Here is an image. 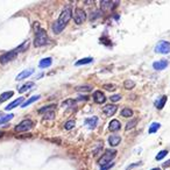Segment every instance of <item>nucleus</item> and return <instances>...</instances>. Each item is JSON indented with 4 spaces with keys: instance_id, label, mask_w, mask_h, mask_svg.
Here are the masks:
<instances>
[{
    "instance_id": "nucleus-1",
    "label": "nucleus",
    "mask_w": 170,
    "mask_h": 170,
    "mask_svg": "<svg viewBox=\"0 0 170 170\" xmlns=\"http://www.w3.org/2000/svg\"><path fill=\"white\" fill-rule=\"evenodd\" d=\"M71 17H72V9H71L70 7L63 9L62 13H61V15H59V19H57V21H56L53 26L54 33H55V34H59L62 30L64 29V27L68 25V22L70 21Z\"/></svg>"
},
{
    "instance_id": "nucleus-2",
    "label": "nucleus",
    "mask_w": 170,
    "mask_h": 170,
    "mask_svg": "<svg viewBox=\"0 0 170 170\" xmlns=\"http://www.w3.org/2000/svg\"><path fill=\"white\" fill-rule=\"evenodd\" d=\"M28 44H29V42L26 41V42H24L22 44H20L18 48H15V49H13V50L8 51V53L1 55V56H0V63H1V64H6L8 62H11L12 59H14L18 56L19 54L22 53L25 49L28 47Z\"/></svg>"
},
{
    "instance_id": "nucleus-3",
    "label": "nucleus",
    "mask_w": 170,
    "mask_h": 170,
    "mask_svg": "<svg viewBox=\"0 0 170 170\" xmlns=\"http://www.w3.org/2000/svg\"><path fill=\"white\" fill-rule=\"evenodd\" d=\"M48 43V35L46 30L42 28H35V40H34V46L35 47H42Z\"/></svg>"
},
{
    "instance_id": "nucleus-4",
    "label": "nucleus",
    "mask_w": 170,
    "mask_h": 170,
    "mask_svg": "<svg viewBox=\"0 0 170 170\" xmlns=\"http://www.w3.org/2000/svg\"><path fill=\"white\" fill-rule=\"evenodd\" d=\"M34 126V123L30 120V119H26V120H22L21 123L15 126V132L18 133H21V132H28L30 129L33 128Z\"/></svg>"
},
{
    "instance_id": "nucleus-5",
    "label": "nucleus",
    "mask_w": 170,
    "mask_h": 170,
    "mask_svg": "<svg viewBox=\"0 0 170 170\" xmlns=\"http://www.w3.org/2000/svg\"><path fill=\"white\" fill-rule=\"evenodd\" d=\"M115 155H117V150H114V149H107L105 154L99 160V164L100 165H105L107 163H111V161L114 158Z\"/></svg>"
},
{
    "instance_id": "nucleus-6",
    "label": "nucleus",
    "mask_w": 170,
    "mask_h": 170,
    "mask_svg": "<svg viewBox=\"0 0 170 170\" xmlns=\"http://www.w3.org/2000/svg\"><path fill=\"white\" fill-rule=\"evenodd\" d=\"M155 51L157 54H169L170 53V42L160 41L155 46Z\"/></svg>"
},
{
    "instance_id": "nucleus-7",
    "label": "nucleus",
    "mask_w": 170,
    "mask_h": 170,
    "mask_svg": "<svg viewBox=\"0 0 170 170\" xmlns=\"http://www.w3.org/2000/svg\"><path fill=\"white\" fill-rule=\"evenodd\" d=\"M85 20H86V13L84 12V9L76 8L75 15H74V21H75L77 25H82Z\"/></svg>"
},
{
    "instance_id": "nucleus-8",
    "label": "nucleus",
    "mask_w": 170,
    "mask_h": 170,
    "mask_svg": "<svg viewBox=\"0 0 170 170\" xmlns=\"http://www.w3.org/2000/svg\"><path fill=\"white\" fill-rule=\"evenodd\" d=\"M118 110V106L117 105H113V104H108V105H106L104 108H103V112H104V114L107 115V117H111Z\"/></svg>"
},
{
    "instance_id": "nucleus-9",
    "label": "nucleus",
    "mask_w": 170,
    "mask_h": 170,
    "mask_svg": "<svg viewBox=\"0 0 170 170\" xmlns=\"http://www.w3.org/2000/svg\"><path fill=\"white\" fill-rule=\"evenodd\" d=\"M168 65H169V63H168L167 59H161V61L154 62V63H153V68H154L155 70H164Z\"/></svg>"
},
{
    "instance_id": "nucleus-10",
    "label": "nucleus",
    "mask_w": 170,
    "mask_h": 170,
    "mask_svg": "<svg viewBox=\"0 0 170 170\" xmlns=\"http://www.w3.org/2000/svg\"><path fill=\"white\" fill-rule=\"evenodd\" d=\"M93 100L94 103H97V104H103V103H105L106 100L105 94L103 93L101 91H96L93 93Z\"/></svg>"
},
{
    "instance_id": "nucleus-11",
    "label": "nucleus",
    "mask_w": 170,
    "mask_h": 170,
    "mask_svg": "<svg viewBox=\"0 0 170 170\" xmlns=\"http://www.w3.org/2000/svg\"><path fill=\"white\" fill-rule=\"evenodd\" d=\"M33 72H34V69H33V68H29V69H27V70H24L22 72H20L15 79H17V81H22L25 78L29 77L30 75H33Z\"/></svg>"
},
{
    "instance_id": "nucleus-12",
    "label": "nucleus",
    "mask_w": 170,
    "mask_h": 170,
    "mask_svg": "<svg viewBox=\"0 0 170 170\" xmlns=\"http://www.w3.org/2000/svg\"><path fill=\"white\" fill-rule=\"evenodd\" d=\"M120 128H121V123L117 119H113L108 125V129L111 132H118V130H120Z\"/></svg>"
},
{
    "instance_id": "nucleus-13",
    "label": "nucleus",
    "mask_w": 170,
    "mask_h": 170,
    "mask_svg": "<svg viewBox=\"0 0 170 170\" xmlns=\"http://www.w3.org/2000/svg\"><path fill=\"white\" fill-rule=\"evenodd\" d=\"M53 63V59L51 57H47V59H43L40 61V63H39V66L41 68V69H46V68H49L50 65Z\"/></svg>"
},
{
    "instance_id": "nucleus-14",
    "label": "nucleus",
    "mask_w": 170,
    "mask_h": 170,
    "mask_svg": "<svg viewBox=\"0 0 170 170\" xmlns=\"http://www.w3.org/2000/svg\"><path fill=\"white\" fill-rule=\"evenodd\" d=\"M55 108H56V105H55V104H50V105L44 106V107L40 108V110H39V113H40V114H47V113L54 112Z\"/></svg>"
},
{
    "instance_id": "nucleus-15",
    "label": "nucleus",
    "mask_w": 170,
    "mask_h": 170,
    "mask_svg": "<svg viewBox=\"0 0 170 170\" xmlns=\"http://www.w3.org/2000/svg\"><path fill=\"white\" fill-rule=\"evenodd\" d=\"M120 142H121V138L118 136V135H111V136L108 138V143H110L112 147L118 146Z\"/></svg>"
},
{
    "instance_id": "nucleus-16",
    "label": "nucleus",
    "mask_w": 170,
    "mask_h": 170,
    "mask_svg": "<svg viewBox=\"0 0 170 170\" xmlns=\"http://www.w3.org/2000/svg\"><path fill=\"white\" fill-rule=\"evenodd\" d=\"M97 123H98V118L97 117L89 118V119L85 120V125H86L90 129L94 128V127H96V125H97Z\"/></svg>"
},
{
    "instance_id": "nucleus-17",
    "label": "nucleus",
    "mask_w": 170,
    "mask_h": 170,
    "mask_svg": "<svg viewBox=\"0 0 170 170\" xmlns=\"http://www.w3.org/2000/svg\"><path fill=\"white\" fill-rule=\"evenodd\" d=\"M24 100H25V99H24V98H22V97H20V98H18V99H17V100H14L13 103H11L9 105H7V106H6V108H5V110H6V111H9V110H12V108H14V107H17V106L22 105L21 103H22Z\"/></svg>"
},
{
    "instance_id": "nucleus-18",
    "label": "nucleus",
    "mask_w": 170,
    "mask_h": 170,
    "mask_svg": "<svg viewBox=\"0 0 170 170\" xmlns=\"http://www.w3.org/2000/svg\"><path fill=\"white\" fill-rule=\"evenodd\" d=\"M115 5V2H112V1H107V0H104L100 2V6H101V9L103 11H107V9H111L112 7Z\"/></svg>"
},
{
    "instance_id": "nucleus-19",
    "label": "nucleus",
    "mask_w": 170,
    "mask_h": 170,
    "mask_svg": "<svg viewBox=\"0 0 170 170\" xmlns=\"http://www.w3.org/2000/svg\"><path fill=\"white\" fill-rule=\"evenodd\" d=\"M165 103H167V97L163 96V97H161V98L155 103V106L157 107L158 110H162L164 107V105H165Z\"/></svg>"
},
{
    "instance_id": "nucleus-20",
    "label": "nucleus",
    "mask_w": 170,
    "mask_h": 170,
    "mask_svg": "<svg viewBox=\"0 0 170 170\" xmlns=\"http://www.w3.org/2000/svg\"><path fill=\"white\" fill-rule=\"evenodd\" d=\"M13 94H14L13 91H8V92H4V93H1V96H0V104H1V103H4V101H6V100H8L11 97H12Z\"/></svg>"
},
{
    "instance_id": "nucleus-21",
    "label": "nucleus",
    "mask_w": 170,
    "mask_h": 170,
    "mask_svg": "<svg viewBox=\"0 0 170 170\" xmlns=\"http://www.w3.org/2000/svg\"><path fill=\"white\" fill-rule=\"evenodd\" d=\"M76 91L77 92H90V91H92V86L91 85H79V86H76Z\"/></svg>"
},
{
    "instance_id": "nucleus-22",
    "label": "nucleus",
    "mask_w": 170,
    "mask_h": 170,
    "mask_svg": "<svg viewBox=\"0 0 170 170\" xmlns=\"http://www.w3.org/2000/svg\"><path fill=\"white\" fill-rule=\"evenodd\" d=\"M160 127H161V125L158 123H153L152 125H150V127H149V134H153V133H156L158 129H160Z\"/></svg>"
},
{
    "instance_id": "nucleus-23",
    "label": "nucleus",
    "mask_w": 170,
    "mask_h": 170,
    "mask_svg": "<svg viewBox=\"0 0 170 170\" xmlns=\"http://www.w3.org/2000/svg\"><path fill=\"white\" fill-rule=\"evenodd\" d=\"M40 98H41L40 96H33L32 98H29V99L27 100L26 103H24V104H22V105H21V106H22V107H27V106H29L30 104H33L34 101H36V100H39V99H40Z\"/></svg>"
},
{
    "instance_id": "nucleus-24",
    "label": "nucleus",
    "mask_w": 170,
    "mask_h": 170,
    "mask_svg": "<svg viewBox=\"0 0 170 170\" xmlns=\"http://www.w3.org/2000/svg\"><path fill=\"white\" fill-rule=\"evenodd\" d=\"M33 86H34V83H32V82L27 83V84H25L24 86H21V88L19 89V92H20V93H24V92L28 91V90H29V89H32Z\"/></svg>"
},
{
    "instance_id": "nucleus-25",
    "label": "nucleus",
    "mask_w": 170,
    "mask_h": 170,
    "mask_svg": "<svg viewBox=\"0 0 170 170\" xmlns=\"http://www.w3.org/2000/svg\"><path fill=\"white\" fill-rule=\"evenodd\" d=\"M93 59H91V57H88V59H79V61H77L76 62V66H81V65H84V64H89V63H91Z\"/></svg>"
},
{
    "instance_id": "nucleus-26",
    "label": "nucleus",
    "mask_w": 170,
    "mask_h": 170,
    "mask_svg": "<svg viewBox=\"0 0 170 170\" xmlns=\"http://www.w3.org/2000/svg\"><path fill=\"white\" fill-rule=\"evenodd\" d=\"M120 114L125 118H129V117H132V115H133V111H132L130 108H123V111L120 112Z\"/></svg>"
},
{
    "instance_id": "nucleus-27",
    "label": "nucleus",
    "mask_w": 170,
    "mask_h": 170,
    "mask_svg": "<svg viewBox=\"0 0 170 170\" xmlns=\"http://www.w3.org/2000/svg\"><path fill=\"white\" fill-rule=\"evenodd\" d=\"M12 119H13V114H5V115H2V117L0 118V125L7 123V121H9Z\"/></svg>"
},
{
    "instance_id": "nucleus-28",
    "label": "nucleus",
    "mask_w": 170,
    "mask_h": 170,
    "mask_svg": "<svg viewBox=\"0 0 170 170\" xmlns=\"http://www.w3.org/2000/svg\"><path fill=\"white\" fill-rule=\"evenodd\" d=\"M123 86H125V89H127V90H132V89H134L135 86V83L133 82V81H125V83H123Z\"/></svg>"
},
{
    "instance_id": "nucleus-29",
    "label": "nucleus",
    "mask_w": 170,
    "mask_h": 170,
    "mask_svg": "<svg viewBox=\"0 0 170 170\" xmlns=\"http://www.w3.org/2000/svg\"><path fill=\"white\" fill-rule=\"evenodd\" d=\"M136 123H138V120H136V119H133V120L128 121L127 125H126V130H129V129L134 128L135 126H136Z\"/></svg>"
},
{
    "instance_id": "nucleus-30",
    "label": "nucleus",
    "mask_w": 170,
    "mask_h": 170,
    "mask_svg": "<svg viewBox=\"0 0 170 170\" xmlns=\"http://www.w3.org/2000/svg\"><path fill=\"white\" fill-rule=\"evenodd\" d=\"M75 125H76L75 120H69V121L64 125V128L66 129V130H70V129H72L75 127Z\"/></svg>"
},
{
    "instance_id": "nucleus-31",
    "label": "nucleus",
    "mask_w": 170,
    "mask_h": 170,
    "mask_svg": "<svg viewBox=\"0 0 170 170\" xmlns=\"http://www.w3.org/2000/svg\"><path fill=\"white\" fill-rule=\"evenodd\" d=\"M167 154H168V150H161V152L158 153L157 155H156V161H161L162 158H164L167 156Z\"/></svg>"
},
{
    "instance_id": "nucleus-32",
    "label": "nucleus",
    "mask_w": 170,
    "mask_h": 170,
    "mask_svg": "<svg viewBox=\"0 0 170 170\" xmlns=\"http://www.w3.org/2000/svg\"><path fill=\"white\" fill-rule=\"evenodd\" d=\"M104 89L107 90V91H114V90L117 89V86H115L114 84H105V85H104Z\"/></svg>"
},
{
    "instance_id": "nucleus-33",
    "label": "nucleus",
    "mask_w": 170,
    "mask_h": 170,
    "mask_svg": "<svg viewBox=\"0 0 170 170\" xmlns=\"http://www.w3.org/2000/svg\"><path fill=\"white\" fill-rule=\"evenodd\" d=\"M121 99V96L120 94H113V96H111V101H113V103H115V101H118V100Z\"/></svg>"
},
{
    "instance_id": "nucleus-34",
    "label": "nucleus",
    "mask_w": 170,
    "mask_h": 170,
    "mask_svg": "<svg viewBox=\"0 0 170 170\" xmlns=\"http://www.w3.org/2000/svg\"><path fill=\"white\" fill-rule=\"evenodd\" d=\"M113 165H114V163H113V162H111V163H107V164H105V165H101L100 170H108L110 168H112Z\"/></svg>"
},
{
    "instance_id": "nucleus-35",
    "label": "nucleus",
    "mask_w": 170,
    "mask_h": 170,
    "mask_svg": "<svg viewBox=\"0 0 170 170\" xmlns=\"http://www.w3.org/2000/svg\"><path fill=\"white\" fill-rule=\"evenodd\" d=\"M54 115H55V112H50V113H47V114H44V120H50V119H53Z\"/></svg>"
},
{
    "instance_id": "nucleus-36",
    "label": "nucleus",
    "mask_w": 170,
    "mask_h": 170,
    "mask_svg": "<svg viewBox=\"0 0 170 170\" xmlns=\"http://www.w3.org/2000/svg\"><path fill=\"white\" fill-rule=\"evenodd\" d=\"M100 42H103V43H104V44H106V46H111V43L106 41L105 37H101V39H100Z\"/></svg>"
},
{
    "instance_id": "nucleus-37",
    "label": "nucleus",
    "mask_w": 170,
    "mask_h": 170,
    "mask_svg": "<svg viewBox=\"0 0 170 170\" xmlns=\"http://www.w3.org/2000/svg\"><path fill=\"white\" fill-rule=\"evenodd\" d=\"M170 165V160L169 161H167V162H164L163 164H162V167H163V168H167V167H169Z\"/></svg>"
},
{
    "instance_id": "nucleus-38",
    "label": "nucleus",
    "mask_w": 170,
    "mask_h": 170,
    "mask_svg": "<svg viewBox=\"0 0 170 170\" xmlns=\"http://www.w3.org/2000/svg\"><path fill=\"white\" fill-rule=\"evenodd\" d=\"M152 170H162V169H161V168H153Z\"/></svg>"
},
{
    "instance_id": "nucleus-39",
    "label": "nucleus",
    "mask_w": 170,
    "mask_h": 170,
    "mask_svg": "<svg viewBox=\"0 0 170 170\" xmlns=\"http://www.w3.org/2000/svg\"><path fill=\"white\" fill-rule=\"evenodd\" d=\"M2 115H5V114H4V113H2V112H0V118L2 117Z\"/></svg>"
},
{
    "instance_id": "nucleus-40",
    "label": "nucleus",
    "mask_w": 170,
    "mask_h": 170,
    "mask_svg": "<svg viewBox=\"0 0 170 170\" xmlns=\"http://www.w3.org/2000/svg\"><path fill=\"white\" fill-rule=\"evenodd\" d=\"M2 134H4V133H2V132H1V130H0V136H2Z\"/></svg>"
}]
</instances>
